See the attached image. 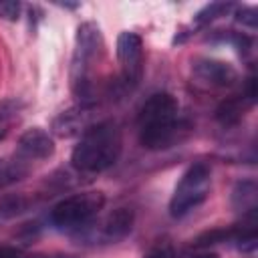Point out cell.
<instances>
[{
  "label": "cell",
  "instance_id": "1",
  "mask_svg": "<svg viewBox=\"0 0 258 258\" xmlns=\"http://www.w3.org/2000/svg\"><path fill=\"white\" fill-rule=\"evenodd\" d=\"M185 129L179 105L173 95L159 91L147 97L137 113V137L141 147L149 151H161L179 141L181 131Z\"/></svg>",
  "mask_w": 258,
  "mask_h": 258
},
{
  "label": "cell",
  "instance_id": "2",
  "mask_svg": "<svg viewBox=\"0 0 258 258\" xmlns=\"http://www.w3.org/2000/svg\"><path fill=\"white\" fill-rule=\"evenodd\" d=\"M123 151V135L113 119L87 127L71 153V165L79 173H101L113 167Z\"/></svg>",
  "mask_w": 258,
  "mask_h": 258
},
{
  "label": "cell",
  "instance_id": "3",
  "mask_svg": "<svg viewBox=\"0 0 258 258\" xmlns=\"http://www.w3.org/2000/svg\"><path fill=\"white\" fill-rule=\"evenodd\" d=\"M101 56L103 38L99 26L95 22H83L77 28L71 60V89L79 101V107H89L93 103V77Z\"/></svg>",
  "mask_w": 258,
  "mask_h": 258
},
{
  "label": "cell",
  "instance_id": "4",
  "mask_svg": "<svg viewBox=\"0 0 258 258\" xmlns=\"http://www.w3.org/2000/svg\"><path fill=\"white\" fill-rule=\"evenodd\" d=\"M103 206H105L103 191H97V189L79 191L54 204L48 214V220L60 232H79L99 216Z\"/></svg>",
  "mask_w": 258,
  "mask_h": 258
},
{
  "label": "cell",
  "instance_id": "5",
  "mask_svg": "<svg viewBox=\"0 0 258 258\" xmlns=\"http://www.w3.org/2000/svg\"><path fill=\"white\" fill-rule=\"evenodd\" d=\"M212 191V169L204 161L191 163L181 177L177 179L173 194L169 198V216L179 220L191 214L200 204L206 202V198Z\"/></svg>",
  "mask_w": 258,
  "mask_h": 258
},
{
  "label": "cell",
  "instance_id": "6",
  "mask_svg": "<svg viewBox=\"0 0 258 258\" xmlns=\"http://www.w3.org/2000/svg\"><path fill=\"white\" fill-rule=\"evenodd\" d=\"M117 60L123 85L127 89L137 87L143 77V40L137 32L125 30L117 36Z\"/></svg>",
  "mask_w": 258,
  "mask_h": 258
},
{
  "label": "cell",
  "instance_id": "7",
  "mask_svg": "<svg viewBox=\"0 0 258 258\" xmlns=\"http://www.w3.org/2000/svg\"><path fill=\"white\" fill-rule=\"evenodd\" d=\"M191 75L198 83L212 87V89H228L238 83V71L220 58L198 56L191 60Z\"/></svg>",
  "mask_w": 258,
  "mask_h": 258
},
{
  "label": "cell",
  "instance_id": "8",
  "mask_svg": "<svg viewBox=\"0 0 258 258\" xmlns=\"http://www.w3.org/2000/svg\"><path fill=\"white\" fill-rule=\"evenodd\" d=\"M133 222H135V212L127 206L115 208L113 212H109L95 228V244H117L121 242L125 236L131 234L133 230Z\"/></svg>",
  "mask_w": 258,
  "mask_h": 258
},
{
  "label": "cell",
  "instance_id": "9",
  "mask_svg": "<svg viewBox=\"0 0 258 258\" xmlns=\"http://www.w3.org/2000/svg\"><path fill=\"white\" fill-rule=\"evenodd\" d=\"M52 153H54V139L44 129L30 127L18 137L14 155H18L26 163H30V161L48 159V157H52Z\"/></svg>",
  "mask_w": 258,
  "mask_h": 258
},
{
  "label": "cell",
  "instance_id": "10",
  "mask_svg": "<svg viewBox=\"0 0 258 258\" xmlns=\"http://www.w3.org/2000/svg\"><path fill=\"white\" fill-rule=\"evenodd\" d=\"M254 101H256V81H254V77H248L244 95H236L232 99L222 101L220 107L216 109V121L222 127H232V125L240 123L246 107L254 105Z\"/></svg>",
  "mask_w": 258,
  "mask_h": 258
},
{
  "label": "cell",
  "instance_id": "11",
  "mask_svg": "<svg viewBox=\"0 0 258 258\" xmlns=\"http://www.w3.org/2000/svg\"><path fill=\"white\" fill-rule=\"evenodd\" d=\"M230 202H232V208L236 212L254 216L256 214V202H258V185H256V179H252V177L240 179L234 185V189H232Z\"/></svg>",
  "mask_w": 258,
  "mask_h": 258
},
{
  "label": "cell",
  "instance_id": "12",
  "mask_svg": "<svg viewBox=\"0 0 258 258\" xmlns=\"http://www.w3.org/2000/svg\"><path fill=\"white\" fill-rule=\"evenodd\" d=\"M30 171V163L20 159L18 155L14 157H2L0 159V189H6L14 185L16 181L24 179Z\"/></svg>",
  "mask_w": 258,
  "mask_h": 258
},
{
  "label": "cell",
  "instance_id": "13",
  "mask_svg": "<svg viewBox=\"0 0 258 258\" xmlns=\"http://www.w3.org/2000/svg\"><path fill=\"white\" fill-rule=\"evenodd\" d=\"M30 200L22 194H14V196H6L0 200V222L12 220L16 216H20L22 212H26L30 208Z\"/></svg>",
  "mask_w": 258,
  "mask_h": 258
},
{
  "label": "cell",
  "instance_id": "14",
  "mask_svg": "<svg viewBox=\"0 0 258 258\" xmlns=\"http://www.w3.org/2000/svg\"><path fill=\"white\" fill-rule=\"evenodd\" d=\"M232 6H234V4H230V2H212V4L204 6V8L194 16V22H196L198 26H204V24H208V22L220 18V16H226L228 10H232Z\"/></svg>",
  "mask_w": 258,
  "mask_h": 258
},
{
  "label": "cell",
  "instance_id": "15",
  "mask_svg": "<svg viewBox=\"0 0 258 258\" xmlns=\"http://www.w3.org/2000/svg\"><path fill=\"white\" fill-rule=\"evenodd\" d=\"M18 111H20V103L16 99L0 101V131H8L6 125L18 115Z\"/></svg>",
  "mask_w": 258,
  "mask_h": 258
},
{
  "label": "cell",
  "instance_id": "16",
  "mask_svg": "<svg viewBox=\"0 0 258 258\" xmlns=\"http://www.w3.org/2000/svg\"><path fill=\"white\" fill-rule=\"evenodd\" d=\"M143 258H175V250L167 240H163V242H157L155 246H151L143 254Z\"/></svg>",
  "mask_w": 258,
  "mask_h": 258
},
{
  "label": "cell",
  "instance_id": "17",
  "mask_svg": "<svg viewBox=\"0 0 258 258\" xmlns=\"http://www.w3.org/2000/svg\"><path fill=\"white\" fill-rule=\"evenodd\" d=\"M236 20L250 26V28H256V8L254 6H242L238 12H236Z\"/></svg>",
  "mask_w": 258,
  "mask_h": 258
},
{
  "label": "cell",
  "instance_id": "18",
  "mask_svg": "<svg viewBox=\"0 0 258 258\" xmlns=\"http://www.w3.org/2000/svg\"><path fill=\"white\" fill-rule=\"evenodd\" d=\"M20 14V4L18 2H0V16L6 20H16Z\"/></svg>",
  "mask_w": 258,
  "mask_h": 258
},
{
  "label": "cell",
  "instance_id": "19",
  "mask_svg": "<svg viewBox=\"0 0 258 258\" xmlns=\"http://www.w3.org/2000/svg\"><path fill=\"white\" fill-rule=\"evenodd\" d=\"M24 254L14 246H0V258H22Z\"/></svg>",
  "mask_w": 258,
  "mask_h": 258
},
{
  "label": "cell",
  "instance_id": "20",
  "mask_svg": "<svg viewBox=\"0 0 258 258\" xmlns=\"http://www.w3.org/2000/svg\"><path fill=\"white\" fill-rule=\"evenodd\" d=\"M22 258H77V256L62 254V252H52V254H32V256H22Z\"/></svg>",
  "mask_w": 258,
  "mask_h": 258
},
{
  "label": "cell",
  "instance_id": "21",
  "mask_svg": "<svg viewBox=\"0 0 258 258\" xmlns=\"http://www.w3.org/2000/svg\"><path fill=\"white\" fill-rule=\"evenodd\" d=\"M191 258H220L216 252H200V254H196V256H191Z\"/></svg>",
  "mask_w": 258,
  "mask_h": 258
},
{
  "label": "cell",
  "instance_id": "22",
  "mask_svg": "<svg viewBox=\"0 0 258 258\" xmlns=\"http://www.w3.org/2000/svg\"><path fill=\"white\" fill-rule=\"evenodd\" d=\"M4 137H6V131H0V141H2Z\"/></svg>",
  "mask_w": 258,
  "mask_h": 258
}]
</instances>
